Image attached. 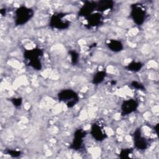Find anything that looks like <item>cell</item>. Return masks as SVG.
<instances>
[{
  "instance_id": "1",
  "label": "cell",
  "mask_w": 159,
  "mask_h": 159,
  "mask_svg": "<svg viewBox=\"0 0 159 159\" xmlns=\"http://www.w3.org/2000/svg\"><path fill=\"white\" fill-rule=\"evenodd\" d=\"M43 50L35 47L31 49H25L23 57L25 65L31 67L35 70L39 71L42 68L41 58L43 56Z\"/></svg>"
},
{
  "instance_id": "2",
  "label": "cell",
  "mask_w": 159,
  "mask_h": 159,
  "mask_svg": "<svg viewBox=\"0 0 159 159\" xmlns=\"http://www.w3.org/2000/svg\"><path fill=\"white\" fill-rule=\"evenodd\" d=\"M34 10L25 6H20L14 12V24L16 26H21L27 24L33 17Z\"/></svg>"
},
{
  "instance_id": "3",
  "label": "cell",
  "mask_w": 159,
  "mask_h": 159,
  "mask_svg": "<svg viewBox=\"0 0 159 159\" xmlns=\"http://www.w3.org/2000/svg\"><path fill=\"white\" fill-rule=\"evenodd\" d=\"M147 16V11L145 5L140 2L131 4L130 16L137 25H142L145 22Z\"/></svg>"
},
{
  "instance_id": "4",
  "label": "cell",
  "mask_w": 159,
  "mask_h": 159,
  "mask_svg": "<svg viewBox=\"0 0 159 159\" xmlns=\"http://www.w3.org/2000/svg\"><path fill=\"white\" fill-rule=\"evenodd\" d=\"M67 14L57 12L53 14L49 20V26L53 29L65 30L70 26V21L66 18Z\"/></svg>"
},
{
  "instance_id": "5",
  "label": "cell",
  "mask_w": 159,
  "mask_h": 159,
  "mask_svg": "<svg viewBox=\"0 0 159 159\" xmlns=\"http://www.w3.org/2000/svg\"><path fill=\"white\" fill-rule=\"evenodd\" d=\"M59 101L65 103L68 108L74 107L80 101L78 93L71 89H64L57 94Z\"/></svg>"
},
{
  "instance_id": "6",
  "label": "cell",
  "mask_w": 159,
  "mask_h": 159,
  "mask_svg": "<svg viewBox=\"0 0 159 159\" xmlns=\"http://www.w3.org/2000/svg\"><path fill=\"white\" fill-rule=\"evenodd\" d=\"M134 148L139 150H145L148 148V140L142 135L141 129L137 128L133 133Z\"/></svg>"
},
{
  "instance_id": "7",
  "label": "cell",
  "mask_w": 159,
  "mask_h": 159,
  "mask_svg": "<svg viewBox=\"0 0 159 159\" xmlns=\"http://www.w3.org/2000/svg\"><path fill=\"white\" fill-rule=\"evenodd\" d=\"M87 135L86 132L82 129H76L73 134V139L69 148L73 150H80L84 144V140Z\"/></svg>"
},
{
  "instance_id": "8",
  "label": "cell",
  "mask_w": 159,
  "mask_h": 159,
  "mask_svg": "<svg viewBox=\"0 0 159 159\" xmlns=\"http://www.w3.org/2000/svg\"><path fill=\"white\" fill-rule=\"evenodd\" d=\"M90 134L93 138L98 142H102L107 137V134L106 132L104 126L99 122H96L92 124Z\"/></svg>"
},
{
  "instance_id": "9",
  "label": "cell",
  "mask_w": 159,
  "mask_h": 159,
  "mask_svg": "<svg viewBox=\"0 0 159 159\" xmlns=\"http://www.w3.org/2000/svg\"><path fill=\"white\" fill-rule=\"evenodd\" d=\"M139 107V102L134 99H129L122 101L120 106L121 116H126L135 112Z\"/></svg>"
},
{
  "instance_id": "10",
  "label": "cell",
  "mask_w": 159,
  "mask_h": 159,
  "mask_svg": "<svg viewBox=\"0 0 159 159\" xmlns=\"http://www.w3.org/2000/svg\"><path fill=\"white\" fill-rule=\"evenodd\" d=\"M85 19L86 20L85 27L88 29H91L99 27L102 24L104 20L102 14L99 12H94Z\"/></svg>"
},
{
  "instance_id": "11",
  "label": "cell",
  "mask_w": 159,
  "mask_h": 159,
  "mask_svg": "<svg viewBox=\"0 0 159 159\" xmlns=\"http://www.w3.org/2000/svg\"><path fill=\"white\" fill-rule=\"evenodd\" d=\"M96 6L97 1H85L84 4L80 9L78 16L79 17H84V18H86L93 12H96Z\"/></svg>"
},
{
  "instance_id": "12",
  "label": "cell",
  "mask_w": 159,
  "mask_h": 159,
  "mask_svg": "<svg viewBox=\"0 0 159 159\" xmlns=\"http://www.w3.org/2000/svg\"><path fill=\"white\" fill-rule=\"evenodd\" d=\"M114 2L109 0H102L97 1L96 12L102 13L103 12L112 10L114 7Z\"/></svg>"
},
{
  "instance_id": "13",
  "label": "cell",
  "mask_w": 159,
  "mask_h": 159,
  "mask_svg": "<svg viewBox=\"0 0 159 159\" xmlns=\"http://www.w3.org/2000/svg\"><path fill=\"white\" fill-rule=\"evenodd\" d=\"M107 48L112 52L118 53L123 50L124 45L121 41L117 39H110L106 43Z\"/></svg>"
},
{
  "instance_id": "14",
  "label": "cell",
  "mask_w": 159,
  "mask_h": 159,
  "mask_svg": "<svg viewBox=\"0 0 159 159\" xmlns=\"http://www.w3.org/2000/svg\"><path fill=\"white\" fill-rule=\"evenodd\" d=\"M107 76V73L104 70H101L97 71L93 76L91 83L93 84L98 85L103 82Z\"/></svg>"
},
{
  "instance_id": "15",
  "label": "cell",
  "mask_w": 159,
  "mask_h": 159,
  "mask_svg": "<svg viewBox=\"0 0 159 159\" xmlns=\"http://www.w3.org/2000/svg\"><path fill=\"white\" fill-rule=\"evenodd\" d=\"M143 64L140 61H132L125 66V68L131 72H139L143 68Z\"/></svg>"
},
{
  "instance_id": "16",
  "label": "cell",
  "mask_w": 159,
  "mask_h": 159,
  "mask_svg": "<svg viewBox=\"0 0 159 159\" xmlns=\"http://www.w3.org/2000/svg\"><path fill=\"white\" fill-rule=\"evenodd\" d=\"M68 54H69V56L70 57L71 64L73 65H76L78 63V60L80 58L79 53L74 50H70L68 52Z\"/></svg>"
},
{
  "instance_id": "17",
  "label": "cell",
  "mask_w": 159,
  "mask_h": 159,
  "mask_svg": "<svg viewBox=\"0 0 159 159\" xmlns=\"http://www.w3.org/2000/svg\"><path fill=\"white\" fill-rule=\"evenodd\" d=\"M133 152V149L132 148H123L120 150V153H119V157L120 158H127L129 157L130 154H131Z\"/></svg>"
},
{
  "instance_id": "18",
  "label": "cell",
  "mask_w": 159,
  "mask_h": 159,
  "mask_svg": "<svg viewBox=\"0 0 159 159\" xmlns=\"http://www.w3.org/2000/svg\"><path fill=\"white\" fill-rule=\"evenodd\" d=\"M130 85L133 88H134L137 90H140V91H143L146 90L145 86L142 83H141L140 82H139L137 81H132L130 83Z\"/></svg>"
},
{
  "instance_id": "19",
  "label": "cell",
  "mask_w": 159,
  "mask_h": 159,
  "mask_svg": "<svg viewBox=\"0 0 159 159\" xmlns=\"http://www.w3.org/2000/svg\"><path fill=\"white\" fill-rule=\"evenodd\" d=\"M6 153L7 155H9V156H11L12 157H14V158L19 157L21 155V152L20 151L16 150H12V149L6 150Z\"/></svg>"
},
{
  "instance_id": "20",
  "label": "cell",
  "mask_w": 159,
  "mask_h": 159,
  "mask_svg": "<svg viewBox=\"0 0 159 159\" xmlns=\"http://www.w3.org/2000/svg\"><path fill=\"white\" fill-rule=\"evenodd\" d=\"M11 102L16 107H19L22 105V99L20 98H14L11 99Z\"/></svg>"
},
{
  "instance_id": "21",
  "label": "cell",
  "mask_w": 159,
  "mask_h": 159,
  "mask_svg": "<svg viewBox=\"0 0 159 159\" xmlns=\"http://www.w3.org/2000/svg\"><path fill=\"white\" fill-rule=\"evenodd\" d=\"M158 124H157L155 126H154V130H155V132H156V134L158 135Z\"/></svg>"
}]
</instances>
